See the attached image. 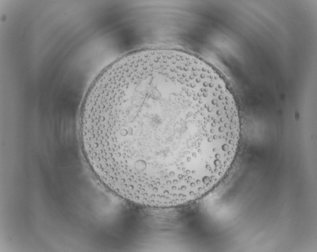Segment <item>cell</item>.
I'll use <instances>...</instances> for the list:
<instances>
[{"label": "cell", "instance_id": "1", "mask_svg": "<svg viewBox=\"0 0 317 252\" xmlns=\"http://www.w3.org/2000/svg\"><path fill=\"white\" fill-rule=\"evenodd\" d=\"M233 96L208 64L184 52L142 51L100 76L81 121L93 168L129 191L156 197L203 192L236 155Z\"/></svg>", "mask_w": 317, "mask_h": 252}]
</instances>
